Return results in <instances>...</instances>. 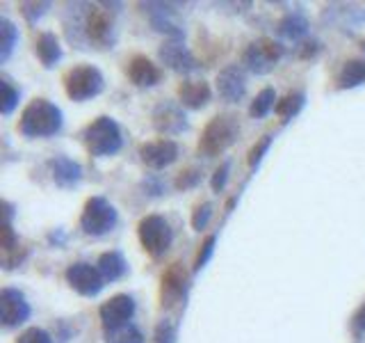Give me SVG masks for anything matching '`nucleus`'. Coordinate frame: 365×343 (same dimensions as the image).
<instances>
[{
  "label": "nucleus",
  "mask_w": 365,
  "mask_h": 343,
  "mask_svg": "<svg viewBox=\"0 0 365 343\" xmlns=\"http://www.w3.org/2000/svg\"><path fill=\"white\" fill-rule=\"evenodd\" d=\"M62 126V113L46 99H34L21 115V133L30 137L53 135Z\"/></svg>",
  "instance_id": "f257e3e1"
},
{
  "label": "nucleus",
  "mask_w": 365,
  "mask_h": 343,
  "mask_svg": "<svg viewBox=\"0 0 365 343\" xmlns=\"http://www.w3.org/2000/svg\"><path fill=\"white\" fill-rule=\"evenodd\" d=\"M240 133L238 119L233 115H220L213 117L208 126L201 133V142H199V149H201L206 156H217L231 147L236 142V137Z\"/></svg>",
  "instance_id": "f03ea898"
},
{
  "label": "nucleus",
  "mask_w": 365,
  "mask_h": 343,
  "mask_svg": "<svg viewBox=\"0 0 365 343\" xmlns=\"http://www.w3.org/2000/svg\"><path fill=\"white\" fill-rule=\"evenodd\" d=\"M87 147L94 156H110L121 147L119 126L110 117H99L90 128H87Z\"/></svg>",
  "instance_id": "7ed1b4c3"
},
{
  "label": "nucleus",
  "mask_w": 365,
  "mask_h": 343,
  "mask_svg": "<svg viewBox=\"0 0 365 343\" xmlns=\"http://www.w3.org/2000/svg\"><path fill=\"white\" fill-rule=\"evenodd\" d=\"M66 85V94L73 101H85L90 97H96V94L103 90V76L96 66H76L66 74L64 78Z\"/></svg>",
  "instance_id": "20e7f679"
},
{
  "label": "nucleus",
  "mask_w": 365,
  "mask_h": 343,
  "mask_svg": "<svg viewBox=\"0 0 365 343\" xmlns=\"http://www.w3.org/2000/svg\"><path fill=\"white\" fill-rule=\"evenodd\" d=\"M115 222H117V211L112 209V204H108L103 197H92V200L85 204V211L80 218L85 234L101 236L115 227Z\"/></svg>",
  "instance_id": "39448f33"
},
{
  "label": "nucleus",
  "mask_w": 365,
  "mask_h": 343,
  "mask_svg": "<svg viewBox=\"0 0 365 343\" xmlns=\"http://www.w3.org/2000/svg\"><path fill=\"white\" fill-rule=\"evenodd\" d=\"M140 240L144 245V250L151 256H162L169 250L171 245V229L167 225V220L160 216H149L140 222Z\"/></svg>",
  "instance_id": "423d86ee"
},
{
  "label": "nucleus",
  "mask_w": 365,
  "mask_h": 343,
  "mask_svg": "<svg viewBox=\"0 0 365 343\" xmlns=\"http://www.w3.org/2000/svg\"><path fill=\"white\" fill-rule=\"evenodd\" d=\"M281 46L274 44L272 39H258L245 50V64L256 74H267L272 71V66L281 57Z\"/></svg>",
  "instance_id": "0eeeda50"
},
{
  "label": "nucleus",
  "mask_w": 365,
  "mask_h": 343,
  "mask_svg": "<svg viewBox=\"0 0 365 343\" xmlns=\"http://www.w3.org/2000/svg\"><path fill=\"white\" fill-rule=\"evenodd\" d=\"M133 314H135V302L130 295H115L101 307V321L108 332L128 325V321L133 318Z\"/></svg>",
  "instance_id": "6e6552de"
},
{
  "label": "nucleus",
  "mask_w": 365,
  "mask_h": 343,
  "mask_svg": "<svg viewBox=\"0 0 365 343\" xmlns=\"http://www.w3.org/2000/svg\"><path fill=\"white\" fill-rule=\"evenodd\" d=\"M66 279H69V284H71L78 290V293H83V295H96L99 290L103 288V274H101V270L92 268V265H87V263H73V265H69Z\"/></svg>",
  "instance_id": "1a4fd4ad"
},
{
  "label": "nucleus",
  "mask_w": 365,
  "mask_h": 343,
  "mask_svg": "<svg viewBox=\"0 0 365 343\" xmlns=\"http://www.w3.org/2000/svg\"><path fill=\"white\" fill-rule=\"evenodd\" d=\"M30 316V307L25 302V298L14 288H5L0 293V318L7 328H14V325L23 323Z\"/></svg>",
  "instance_id": "9d476101"
},
{
  "label": "nucleus",
  "mask_w": 365,
  "mask_h": 343,
  "mask_svg": "<svg viewBox=\"0 0 365 343\" xmlns=\"http://www.w3.org/2000/svg\"><path fill=\"white\" fill-rule=\"evenodd\" d=\"M140 153H142V160L149 167L162 169V167H167V165H171L173 160H176L178 147H176V142L164 140V137H162V140H155V142L144 144Z\"/></svg>",
  "instance_id": "9b49d317"
},
{
  "label": "nucleus",
  "mask_w": 365,
  "mask_h": 343,
  "mask_svg": "<svg viewBox=\"0 0 365 343\" xmlns=\"http://www.w3.org/2000/svg\"><path fill=\"white\" fill-rule=\"evenodd\" d=\"M245 88H247L245 74H242L238 66H226L224 71L217 76V90H220V94L226 101L242 99Z\"/></svg>",
  "instance_id": "f8f14e48"
},
{
  "label": "nucleus",
  "mask_w": 365,
  "mask_h": 343,
  "mask_svg": "<svg viewBox=\"0 0 365 343\" xmlns=\"http://www.w3.org/2000/svg\"><path fill=\"white\" fill-rule=\"evenodd\" d=\"M87 37H90L94 44L99 46H106L108 39H110V32H112V19L108 12L99 10V7H92L90 14H87Z\"/></svg>",
  "instance_id": "ddd939ff"
},
{
  "label": "nucleus",
  "mask_w": 365,
  "mask_h": 343,
  "mask_svg": "<svg viewBox=\"0 0 365 343\" xmlns=\"http://www.w3.org/2000/svg\"><path fill=\"white\" fill-rule=\"evenodd\" d=\"M128 76H130V80H133L135 85H140V88H151V85L160 80V69L155 66L149 57L137 55V57L130 59Z\"/></svg>",
  "instance_id": "4468645a"
},
{
  "label": "nucleus",
  "mask_w": 365,
  "mask_h": 343,
  "mask_svg": "<svg viewBox=\"0 0 365 343\" xmlns=\"http://www.w3.org/2000/svg\"><path fill=\"white\" fill-rule=\"evenodd\" d=\"M187 274L180 263H173L171 268L162 274V304H173L185 290Z\"/></svg>",
  "instance_id": "2eb2a0df"
},
{
  "label": "nucleus",
  "mask_w": 365,
  "mask_h": 343,
  "mask_svg": "<svg viewBox=\"0 0 365 343\" xmlns=\"http://www.w3.org/2000/svg\"><path fill=\"white\" fill-rule=\"evenodd\" d=\"M160 57H162L164 64L176 69V71H192V69L196 66L194 57L189 55V50L182 44H178V41H169V44H164L160 48Z\"/></svg>",
  "instance_id": "dca6fc26"
},
{
  "label": "nucleus",
  "mask_w": 365,
  "mask_h": 343,
  "mask_svg": "<svg viewBox=\"0 0 365 343\" xmlns=\"http://www.w3.org/2000/svg\"><path fill=\"white\" fill-rule=\"evenodd\" d=\"M178 97L187 108H201L210 101V88L203 80H185L178 88Z\"/></svg>",
  "instance_id": "f3484780"
},
{
  "label": "nucleus",
  "mask_w": 365,
  "mask_h": 343,
  "mask_svg": "<svg viewBox=\"0 0 365 343\" xmlns=\"http://www.w3.org/2000/svg\"><path fill=\"white\" fill-rule=\"evenodd\" d=\"M155 126L164 133H176L180 128H185V117L178 113V108L169 106V103H162V106L155 110Z\"/></svg>",
  "instance_id": "a211bd4d"
},
{
  "label": "nucleus",
  "mask_w": 365,
  "mask_h": 343,
  "mask_svg": "<svg viewBox=\"0 0 365 343\" xmlns=\"http://www.w3.org/2000/svg\"><path fill=\"white\" fill-rule=\"evenodd\" d=\"M34 50H37L39 59L46 66H53L57 59H59V55H62V50H59V44H57V37H55V34H50V32L39 34Z\"/></svg>",
  "instance_id": "6ab92c4d"
},
{
  "label": "nucleus",
  "mask_w": 365,
  "mask_h": 343,
  "mask_svg": "<svg viewBox=\"0 0 365 343\" xmlns=\"http://www.w3.org/2000/svg\"><path fill=\"white\" fill-rule=\"evenodd\" d=\"M365 83V59H350L345 62L341 74H338V85L341 88H356Z\"/></svg>",
  "instance_id": "aec40b11"
},
{
  "label": "nucleus",
  "mask_w": 365,
  "mask_h": 343,
  "mask_svg": "<svg viewBox=\"0 0 365 343\" xmlns=\"http://www.w3.org/2000/svg\"><path fill=\"white\" fill-rule=\"evenodd\" d=\"M53 176H55V181L59 186H73L78 178H80V167L76 165L73 160H69V158H55L53 160Z\"/></svg>",
  "instance_id": "412c9836"
},
{
  "label": "nucleus",
  "mask_w": 365,
  "mask_h": 343,
  "mask_svg": "<svg viewBox=\"0 0 365 343\" xmlns=\"http://www.w3.org/2000/svg\"><path fill=\"white\" fill-rule=\"evenodd\" d=\"M99 270L101 274L106 279H119L121 274L126 272V261H124V256H121L119 252H108V254H103L101 256V261H99Z\"/></svg>",
  "instance_id": "4be33fe9"
},
{
  "label": "nucleus",
  "mask_w": 365,
  "mask_h": 343,
  "mask_svg": "<svg viewBox=\"0 0 365 343\" xmlns=\"http://www.w3.org/2000/svg\"><path fill=\"white\" fill-rule=\"evenodd\" d=\"M108 341L110 343H142L144 337H142L140 330L133 328V325H124V328L110 330L108 332Z\"/></svg>",
  "instance_id": "5701e85b"
},
{
  "label": "nucleus",
  "mask_w": 365,
  "mask_h": 343,
  "mask_svg": "<svg viewBox=\"0 0 365 343\" xmlns=\"http://www.w3.org/2000/svg\"><path fill=\"white\" fill-rule=\"evenodd\" d=\"M301 106H303L301 94H288V97L276 103V115H279L281 119H290V117H294L299 113Z\"/></svg>",
  "instance_id": "b1692460"
},
{
  "label": "nucleus",
  "mask_w": 365,
  "mask_h": 343,
  "mask_svg": "<svg viewBox=\"0 0 365 343\" xmlns=\"http://www.w3.org/2000/svg\"><path fill=\"white\" fill-rule=\"evenodd\" d=\"M14 41H16V28L7 19H3L0 21V57L3 59L10 57Z\"/></svg>",
  "instance_id": "393cba45"
},
{
  "label": "nucleus",
  "mask_w": 365,
  "mask_h": 343,
  "mask_svg": "<svg viewBox=\"0 0 365 343\" xmlns=\"http://www.w3.org/2000/svg\"><path fill=\"white\" fill-rule=\"evenodd\" d=\"M272 106H274V90L265 88V90L256 97L254 106H251V115H254V117H265L267 110L272 108Z\"/></svg>",
  "instance_id": "a878e982"
},
{
  "label": "nucleus",
  "mask_w": 365,
  "mask_h": 343,
  "mask_svg": "<svg viewBox=\"0 0 365 343\" xmlns=\"http://www.w3.org/2000/svg\"><path fill=\"white\" fill-rule=\"evenodd\" d=\"M281 32L288 34L292 39H297L306 32V21H303L301 16H288V19L281 23Z\"/></svg>",
  "instance_id": "bb28decb"
},
{
  "label": "nucleus",
  "mask_w": 365,
  "mask_h": 343,
  "mask_svg": "<svg viewBox=\"0 0 365 343\" xmlns=\"http://www.w3.org/2000/svg\"><path fill=\"white\" fill-rule=\"evenodd\" d=\"M0 90H3V101H0V110H3L5 115H10L12 110H14V106H16V101H19V92H16L7 80L0 83Z\"/></svg>",
  "instance_id": "cd10ccee"
},
{
  "label": "nucleus",
  "mask_w": 365,
  "mask_h": 343,
  "mask_svg": "<svg viewBox=\"0 0 365 343\" xmlns=\"http://www.w3.org/2000/svg\"><path fill=\"white\" fill-rule=\"evenodd\" d=\"M16 343H53V341H50V337H48V334L43 332V330L32 328V330H28V332H23Z\"/></svg>",
  "instance_id": "c85d7f7f"
},
{
  "label": "nucleus",
  "mask_w": 365,
  "mask_h": 343,
  "mask_svg": "<svg viewBox=\"0 0 365 343\" xmlns=\"http://www.w3.org/2000/svg\"><path fill=\"white\" fill-rule=\"evenodd\" d=\"M210 216H213V206H210V204L199 206V209L194 211V218H192V225H194V229L201 231V229L208 225V220H210Z\"/></svg>",
  "instance_id": "c756f323"
},
{
  "label": "nucleus",
  "mask_w": 365,
  "mask_h": 343,
  "mask_svg": "<svg viewBox=\"0 0 365 343\" xmlns=\"http://www.w3.org/2000/svg\"><path fill=\"white\" fill-rule=\"evenodd\" d=\"M213 245H215V236H208V238L203 240L201 250H199V254H196V261H194V268H196V270H201L203 265H206L208 256H210V252H213Z\"/></svg>",
  "instance_id": "7c9ffc66"
},
{
  "label": "nucleus",
  "mask_w": 365,
  "mask_h": 343,
  "mask_svg": "<svg viewBox=\"0 0 365 343\" xmlns=\"http://www.w3.org/2000/svg\"><path fill=\"white\" fill-rule=\"evenodd\" d=\"M155 343H173V328L169 323L158 325V330H155Z\"/></svg>",
  "instance_id": "2f4dec72"
},
{
  "label": "nucleus",
  "mask_w": 365,
  "mask_h": 343,
  "mask_svg": "<svg viewBox=\"0 0 365 343\" xmlns=\"http://www.w3.org/2000/svg\"><path fill=\"white\" fill-rule=\"evenodd\" d=\"M267 144H269V137H263V140H260L254 149H251V153H249V165L254 167V165H258L260 162V158H263V153H265V149H267Z\"/></svg>",
  "instance_id": "473e14b6"
},
{
  "label": "nucleus",
  "mask_w": 365,
  "mask_h": 343,
  "mask_svg": "<svg viewBox=\"0 0 365 343\" xmlns=\"http://www.w3.org/2000/svg\"><path fill=\"white\" fill-rule=\"evenodd\" d=\"M199 181V174L194 169H187V172H182V174L178 176V181H176V186L178 188H182V190H185V188H189V186H194Z\"/></svg>",
  "instance_id": "72a5a7b5"
},
{
  "label": "nucleus",
  "mask_w": 365,
  "mask_h": 343,
  "mask_svg": "<svg viewBox=\"0 0 365 343\" xmlns=\"http://www.w3.org/2000/svg\"><path fill=\"white\" fill-rule=\"evenodd\" d=\"M226 172H229V165H222L220 169L215 172V176H213V188L215 190H222L224 183H226Z\"/></svg>",
  "instance_id": "f704fd0d"
},
{
  "label": "nucleus",
  "mask_w": 365,
  "mask_h": 343,
  "mask_svg": "<svg viewBox=\"0 0 365 343\" xmlns=\"http://www.w3.org/2000/svg\"><path fill=\"white\" fill-rule=\"evenodd\" d=\"M3 247H5L7 252H10L12 247H14V234H12V227L7 225V222H5V227H3Z\"/></svg>",
  "instance_id": "c9c22d12"
},
{
  "label": "nucleus",
  "mask_w": 365,
  "mask_h": 343,
  "mask_svg": "<svg viewBox=\"0 0 365 343\" xmlns=\"http://www.w3.org/2000/svg\"><path fill=\"white\" fill-rule=\"evenodd\" d=\"M359 325H361V330L365 332V307L361 309V314H359Z\"/></svg>",
  "instance_id": "e433bc0d"
}]
</instances>
